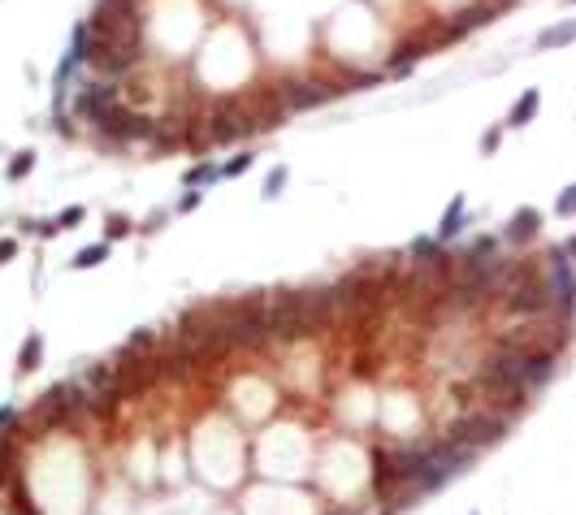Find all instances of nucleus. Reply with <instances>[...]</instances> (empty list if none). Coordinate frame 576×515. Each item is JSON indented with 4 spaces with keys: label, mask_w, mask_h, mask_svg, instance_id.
Instances as JSON below:
<instances>
[{
    "label": "nucleus",
    "mask_w": 576,
    "mask_h": 515,
    "mask_svg": "<svg viewBox=\"0 0 576 515\" xmlns=\"http://www.w3.org/2000/svg\"><path fill=\"white\" fill-rule=\"evenodd\" d=\"M247 169H252V156L243 152V156H234L230 165H221V178H239V173H247Z\"/></svg>",
    "instance_id": "a211bd4d"
},
{
    "label": "nucleus",
    "mask_w": 576,
    "mask_h": 515,
    "mask_svg": "<svg viewBox=\"0 0 576 515\" xmlns=\"http://www.w3.org/2000/svg\"><path fill=\"white\" fill-rule=\"evenodd\" d=\"M412 251H416V255H429V260H442V251H438V243H434V239H416V243H412Z\"/></svg>",
    "instance_id": "4be33fe9"
},
{
    "label": "nucleus",
    "mask_w": 576,
    "mask_h": 515,
    "mask_svg": "<svg viewBox=\"0 0 576 515\" xmlns=\"http://www.w3.org/2000/svg\"><path fill=\"white\" fill-rule=\"evenodd\" d=\"M126 234H130V221L126 217H113L109 221V239H126Z\"/></svg>",
    "instance_id": "b1692460"
},
{
    "label": "nucleus",
    "mask_w": 576,
    "mask_h": 515,
    "mask_svg": "<svg viewBox=\"0 0 576 515\" xmlns=\"http://www.w3.org/2000/svg\"><path fill=\"white\" fill-rule=\"evenodd\" d=\"M27 229H39V239H53L57 234V221H31Z\"/></svg>",
    "instance_id": "bb28decb"
},
{
    "label": "nucleus",
    "mask_w": 576,
    "mask_h": 515,
    "mask_svg": "<svg viewBox=\"0 0 576 515\" xmlns=\"http://www.w3.org/2000/svg\"><path fill=\"white\" fill-rule=\"evenodd\" d=\"M13 511H18V515H39L35 507H27V494H22V485H18V481H13Z\"/></svg>",
    "instance_id": "5701e85b"
},
{
    "label": "nucleus",
    "mask_w": 576,
    "mask_h": 515,
    "mask_svg": "<svg viewBox=\"0 0 576 515\" xmlns=\"http://www.w3.org/2000/svg\"><path fill=\"white\" fill-rule=\"evenodd\" d=\"M39 355H43V338H39V333H31V338L22 342V351H18V373L27 377V373L39 364Z\"/></svg>",
    "instance_id": "9b49d317"
},
{
    "label": "nucleus",
    "mask_w": 576,
    "mask_h": 515,
    "mask_svg": "<svg viewBox=\"0 0 576 515\" xmlns=\"http://www.w3.org/2000/svg\"><path fill=\"white\" fill-rule=\"evenodd\" d=\"M109 260V243H91V247H83L79 255H74V269H95V265H105Z\"/></svg>",
    "instance_id": "f8f14e48"
},
{
    "label": "nucleus",
    "mask_w": 576,
    "mask_h": 515,
    "mask_svg": "<svg viewBox=\"0 0 576 515\" xmlns=\"http://www.w3.org/2000/svg\"><path fill=\"white\" fill-rule=\"evenodd\" d=\"M217 178H221V169H217V165H195V169L187 173V187H191V191H199V187L217 182Z\"/></svg>",
    "instance_id": "2eb2a0df"
},
{
    "label": "nucleus",
    "mask_w": 576,
    "mask_h": 515,
    "mask_svg": "<svg viewBox=\"0 0 576 515\" xmlns=\"http://www.w3.org/2000/svg\"><path fill=\"white\" fill-rule=\"evenodd\" d=\"M490 18H494V13H490L485 5H477V9H464V13H460V22H455V31H472V27H485Z\"/></svg>",
    "instance_id": "dca6fc26"
},
{
    "label": "nucleus",
    "mask_w": 576,
    "mask_h": 515,
    "mask_svg": "<svg viewBox=\"0 0 576 515\" xmlns=\"http://www.w3.org/2000/svg\"><path fill=\"white\" fill-rule=\"evenodd\" d=\"M199 199H204V195H199V191H191V187H187V195L178 199V213H191V208H199Z\"/></svg>",
    "instance_id": "393cba45"
},
{
    "label": "nucleus",
    "mask_w": 576,
    "mask_h": 515,
    "mask_svg": "<svg viewBox=\"0 0 576 515\" xmlns=\"http://www.w3.org/2000/svg\"><path fill=\"white\" fill-rule=\"evenodd\" d=\"M117 95H121V87L109 83V79H100V83H83L79 95H74V113H79L83 121H95L105 109L117 105Z\"/></svg>",
    "instance_id": "7ed1b4c3"
},
{
    "label": "nucleus",
    "mask_w": 576,
    "mask_h": 515,
    "mask_svg": "<svg viewBox=\"0 0 576 515\" xmlns=\"http://www.w3.org/2000/svg\"><path fill=\"white\" fill-rule=\"evenodd\" d=\"M83 217H87V208H79V203H74V208H65V213L57 217V229H74Z\"/></svg>",
    "instance_id": "6ab92c4d"
},
{
    "label": "nucleus",
    "mask_w": 576,
    "mask_h": 515,
    "mask_svg": "<svg viewBox=\"0 0 576 515\" xmlns=\"http://www.w3.org/2000/svg\"><path fill=\"white\" fill-rule=\"evenodd\" d=\"M13 255H18V243H13V239H0V265L13 260Z\"/></svg>",
    "instance_id": "c85d7f7f"
},
{
    "label": "nucleus",
    "mask_w": 576,
    "mask_h": 515,
    "mask_svg": "<svg viewBox=\"0 0 576 515\" xmlns=\"http://www.w3.org/2000/svg\"><path fill=\"white\" fill-rule=\"evenodd\" d=\"M555 208H559V217H576V187H568V191L555 199Z\"/></svg>",
    "instance_id": "412c9836"
},
{
    "label": "nucleus",
    "mask_w": 576,
    "mask_h": 515,
    "mask_svg": "<svg viewBox=\"0 0 576 515\" xmlns=\"http://www.w3.org/2000/svg\"><path fill=\"white\" fill-rule=\"evenodd\" d=\"M537 225H542V217H537V208H520L516 217H511V225H507V243H529L533 234H537Z\"/></svg>",
    "instance_id": "0eeeda50"
},
{
    "label": "nucleus",
    "mask_w": 576,
    "mask_h": 515,
    "mask_svg": "<svg viewBox=\"0 0 576 515\" xmlns=\"http://www.w3.org/2000/svg\"><path fill=\"white\" fill-rule=\"evenodd\" d=\"M282 182H286V169L278 165V169H273V173L264 178V199H273V195H278V191H282Z\"/></svg>",
    "instance_id": "aec40b11"
},
{
    "label": "nucleus",
    "mask_w": 576,
    "mask_h": 515,
    "mask_svg": "<svg viewBox=\"0 0 576 515\" xmlns=\"http://www.w3.org/2000/svg\"><path fill=\"white\" fill-rule=\"evenodd\" d=\"M550 373H555V359L550 351H537V355H524V368H520V385L524 390H533V385H546Z\"/></svg>",
    "instance_id": "423d86ee"
},
{
    "label": "nucleus",
    "mask_w": 576,
    "mask_h": 515,
    "mask_svg": "<svg viewBox=\"0 0 576 515\" xmlns=\"http://www.w3.org/2000/svg\"><path fill=\"white\" fill-rule=\"evenodd\" d=\"M243 131H247V121L239 126L234 117H217V121H213V139H217V143H225V139H234V135H243Z\"/></svg>",
    "instance_id": "f3484780"
},
{
    "label": "nucleus",
    "mask_w": 576,
    "mask_h": 515,
    "mask_svg": "<svg viewBox=\"0 0 576 515\" xmlns=\"http://www.w3.org/2000/svg\"><path fill=\"white\" fill-rule=\"evenodd\" d=\"M31 169H35V152H18V156L9 161L5 173H9V182H22V178H27Z\"/></svg>",
    "instance_id": "4468645a"
},
{
    "label": "nucleus",
    "mask_w": 576,
    "mask_h": 515,
    "mask_svg": "<svg viewBox=\"0 0 576 515\" xmlns=\"http://www.w3.org/2000/svg\"><path fill=\"white\" fill-rule=\"evenodd\" d=\"M546 290H550V303L555 307H572V295H576V277L563 260V251H550V281H546Z\"/></svg>",
    "instance_id": "20e7f679"
},
{
    "label": "nucleus",
    "mask_w": 576,
    "mask_h": 515,
    "mask_svg": "<svg viewBox=\"0 0 576 515\" xmlns=\"http://www.w3.org/2000/svg\"><path fill=\"white\" fill-rule=\"evenodd\" d=\"M537 109H542V95H537V91H524L516 105H511V117H507V121H511V126H529V121L537 117Z\"/></svg>",
    "instance_id": "1a4fd4ad"
},
{
    "label": "nucleus",
    "mask_w": 576,
    "mask_h": 515,
    "mask_svg": "<svg viewBox=\"0 0 576 515\" xmlns=\"http://www.w3.org/2000/svg\"><path fill=\"white\" fill-rule=\"evenodd\" d=\"M95 126H100V135H105L109 143H130V139H156V126L147 121V117H139L135 109H121V105H113V109H105L95 117Z\"/></svg>",
    "instance_id": "f03ea898"
},
{
    "label": "nucleus",
    "mask_w": 576,
    "mask_h": 515,
    "mask_svg": "<svg viewBox=\"0 0 576 515\" xmlns=\"http://www.w3.org/2000/svg\"><path fill=\"white\" fill-rule=\"evenodd\" d=\"M139 347H152V333H147V329L130 333V351H139Z\"/></svg>",
    "instance_id": "c756f323"
},
{
    "label": "nucleus",
    "mask_w": 576,
    "mask_h": 515,
    "mask_svg": "<svg viewBox=\"0 0 576 515\" xmlns=\"http://www.w3.org/2000/svg\"><path fill=\"white\" fill-rule=\"evenodd\" d=\"M321 100H330V91L316 87V83H299V87L286 91V105L290 109H312V105H321Z\"/></svg>",
    "instance_id": "6e6552de"
},
{
    "label": "nucleus",
    "mask_w": 576,
    "mask_h": 515,
    "mask_svg": "<svg viewBox=\"0 0 576 515\" xmlns=\"http://www.w3.org/2000/svg\"><path fill=\"white\" fill-rule=\"evenodd\" d=\"M503 433H507V420H503V416H494V411H468V416H460L455 429H450V442L468 446V450H481V446L498 442Z\"/></svg>",
    "instance_id": "f257e3e1"
},
{
    "label": "nucleus",
    "mask_w": 576,
    "mask_h": 515,
    "mask_svg": "<svg viewBox=\"0 0 576 515\" xmlns=\"http://www.w3.org/2000/svg\"><path fill=\"white\" fill-rule=\"evenodd\" d=\"M576 39V22H563V27H550L537 35V48H559V44H572Z\"/></svg>",
    "instance_id": "ddd939ff"
},
{
    "label": "nucleus",
    "mask_w": 576,
    "mask_h": 515,
    "mask_svg": "<svg viewBox=\"0 0 576 515\" xmlns=\"http://www.w3.org/2000/svg\"><path fill=\"white\" fill-rule=\"evenodd\" d=\"M460 225H464V195H455V199L446 203V217H442V225H438V239H455Z\"/></svg>",
    "instance_id": "9d476101"
},
{
    "label": "nucleus",
    "mask_w": 576,
    "mask_h": 515,
    "mask_svg": "<svg viewBox=\"0 0 576 515\" xmlns=\"http://www.w3.org/2000/svg\"><path fill=\"white\" fill-rule=\"evenodd\" d=\"M498 139H503V135H498V126H490V131L481 135V152H494V147H498Z\"/></svg>",
    "instance_id": "a878e982"
},
{
    "label": "nucleus",
    "mask_w": 576,
    "mask_h": 515,
    "mask_svg": "<svg viewBox=\"0 0 576 515\" xmlns=\"http://www.w3.org/2000/svg\"><path fill=\"white\" fill-rule=\"evenodd\" d=\"M13 420H18V407H13V403H5V407H0V429H9Z\"/></svg>",
    "instance_id": "cd10ccee"
},
{
    "label": "nucleus",
    "mask_w": 576,
    "mask_h": 515,
    "mask_svg": "<svg viewBox=\"0 0 576 515\" xmlns=\"http://www.w3.org/2000/svg\"><path fill=\"white\" fill-rule=\"evenodd\" d=\"M424 459H429V446H403V450H394L386 472H394V481H412L424 468Z\"/></svg>",
    "instance_id": "39448f33"
}]
</instances>
